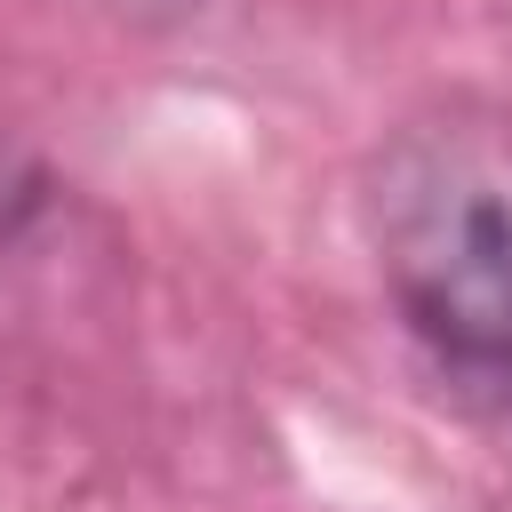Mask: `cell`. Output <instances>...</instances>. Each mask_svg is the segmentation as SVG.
Returning a JSON list of instances; mask_svg holds the SVG:
<instances>
[{
  "label": "cell",
  "instance_id": "obj_1",
  "mask_svg": "<svg viewBox=\"0 0 512 512\" xmlns=\"http://www.w3.org/2000/svg\"><path fill=\"white\" fill-rule=\"evenodd\" d=\"M384 280L448 392L512 408V144L424 136L384 184Z\"/></svg>",
  "mask_w": 512,
  "mask_h": 512
}]
</instances>
